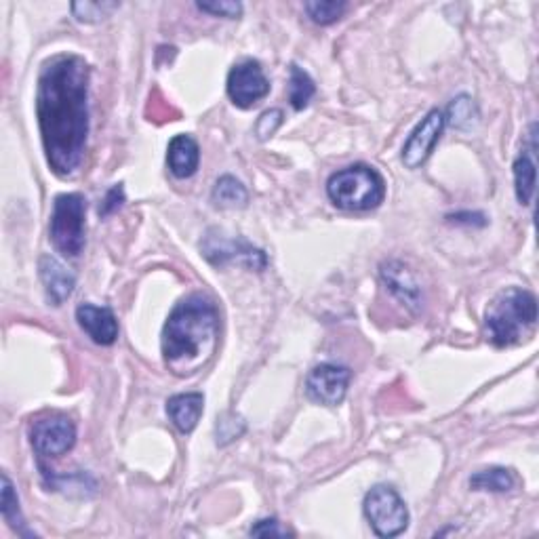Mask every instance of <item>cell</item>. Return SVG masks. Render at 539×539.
<instances>
[{"instance_id":"1","label":"cell","mask_w":539,"mask_h":539,"mask_svg":"<svg viewBox=\"0 0 539 539\" xmlns=\"http://www.w3.org/2000/svg\"><path fill=\"white\" fill-rule=\"evenodd\" d=\"M89 64L59 53L38 74L36 116L51 171L72 177L83 163L89 135Z\"/></svg>"},{"instance_id":"2","label":"cell","mask_w":539,"mask_h":539,"mask_svg":"<svg viewBox=\"0 0 539 539\" xmlns=\"http://www.w3.org/2000/svg\"><path fill=\"white\" fill-rule=\"evenodd\" d=\"M219 344V310L211 297L192 293L179 302L163 327V358L173 375L201 371Z\"/></svg>"},{"instance_id":"3","label":"cell","mask_w":539,"mask_h":539,"mask_svg":"<svg viewBox=\"0 0 539 539\" xmlns=\"http://www.w3.org/2000/svg\"><path fill=\"white\" fill-rule=\"evenodd\" d=\"M537 299L531 291L510 287L499 291L485 312L487 337L495 348H510L535 329Z\"/></svg>"},{"instance_id":"4","label":"cell","mask_w":539,"mask_h":539,"mask_svg":"<svg viewBox=\"0 0 539 539\" xmlns=\"http://www.w3.org/2000/svg\"><path fill=\"white\" fill-rule=\"evenodd\" d=\"M327 196L337 209L371 211L384 203L386 182L369 165H350L329 177Z\"/></svg>"},{"instance_id":"5","label":"cell","mask_w":539,"mask_h":539,"mask_svg":"<svg viewBox=\"0 0 539 539\" xmlns=\"http://www.w3.org/2000/svg\"><path fill=\"white\" fill-rule=\"evenodd\" d=\"M85 215L87 201L83 194H59L53 203L49 234L53 247L66 255L78 257L85 249Z\"/></svg>"},{"instance_id":"6","label":"cell","mask_w":539,"mask_h":539,"mask_svg":"<svg viewBox=\"0 0 539 539\" xmlns=\"http://www.w3.org/2000/svg\"><path fill=\"white\" fill-rule=\"evenodd\" d=\"M365 516L377 537H396L409 527V510L396 489L377 485L365 495Z\"/></svg>"},{"instance_id":"7","label":"cell","mask_w":539,"mask_h":539,"mask_svg":"<svg viewBox=\"0 0 539 539\" xmlns=\"http://www.w3.org/2000/svg\"><path fill=\"white\" fill-rule=\"evenodd\" d=\"M201 251L207 262L217 268L236 262L251 270L264 272L268 266V257L262 249H255L243 238H232L222 230H209L201 243Z\"/></svg>"},{"instance_id":"8","label":"cell","mask_w":539,"mask_h":539,"mask_svg":"<svg viewBox=\"0 0 539 539\" xmlns=\"http://www.w3.org/2000/svg\"><path fill=\"white\" fill-rule=\"evenodd\" d=\"M30 443L41 457L66 455L76 443V426L62 413L43 415L30 426Z\"/></svg>"},{"instance_id":"9","label":"cell","mask_w":539,"mask_h":539,"mask_svg":"<svg viewBox=\"0 0 539 539\" xmlns=\"http://www.w3.org/2000/svg\"><path fill=\"white\" fill-rule=\"evenodd\" d=\"M228 97L238 108H253L257 102L270 93V81L264 74V68L255 59H243L232 66L228 74Z\"/></svg>"},{"instance_id":"10","label":"cell","mask_w":539,"mask_h":539,"mask_svg":"<svg viewBox=\"0 0 539 539\" xmlns=\"http://www.w3.org/2000/svg\"><path fill=\"white\" fill-rule=\"evenodd\" d=\"M350 369L342 365L323 363L310 371L306 379V394L310 401L327 407L342 405L350 384Z\"/></svg>"},{"instance_id":"11","label":"cell","mask_w":539,"mask_h":539,"mask_svg":"<svg viewBox=\"0 0 539 539\" xmlns=\"http://www.w3.org/2000/svg\"><path fill=\"white\" fill-rule=\"evenodd\" d=\"M445 125V114L441 110H430L422 118V123L413 129L403 146V165L407 169H417L428 161L438 139L443 135Z\"/></svg>"},{"instance_id":"12","label":"cell","mask_w":539,"mask_h":539,"mask_svg":"<svg viewBox=\"0 0 539 539\" xmlns=\"http://www.w3.org/2000/svg\"><path fill=\"white\" fill-rule=\"evenodd\" d=\"M382 281L386 285V289L401 302L403 306H407L409 310H419L424 302L422 295V285L417 283L415 274L403 264L396 262V259H390V262L382 264Z\"/></svg>"},{"instance_id":"13","label":"cell","mask_w":539,"mask_h":539,"mask_svg":"<svg viewBox=\"0 0 539 539\" xmlns=\"http://www.w3.org/2000/svg\"><path fill=\"white\" fill-rule=\"evenodd\" d=\"M76 321L97 346H112L118 339V321L106 306L81 304L76 308Z\"/></svg>"},{"instance_id":"14","label":"cell","mask_w":539,"mask_h":539,"mask_svg":"<svg viewBox=\"0 0 539 539\" xmlns=\"http://www.w3.org/2000/svg\"><path fill=\"white\" fill-rule=\"evenodd\" d=\"M38 274H41L49 302L53 306H62L74 291L76 285L74 274L59 262V259L51 255L41 257V262H38Z\"/></svg>"},{"instance_id":"15","label":"cell","mask_w":539,"mask_h":539,"mask_svg":"<svg viewBox=\"0 0 539 539\" xmlns=\"http://www.w3.org/2000/svg\"><path fill=\"white\" fill-rule=\"evenodd\" d=\"M535 125L529 127V146L521 150L514 161V190L518 203L529 207L535 194V179H537V165H535Z\"/></svg>"},{"instance_id":"16","label":"cell","mask_w":539,"mask_h":539,"mask_svg":"<svg viewBox=\"0 0 539 539\" xmlns=\"http://www.w3.org/2000/svg\"><path fill=\"white\" fill-rule=\"evenodd\" d=\"M167 163L177 179H188L198 171L201 148L192 135H175L167 148Z\"/></svg>"},{"instance_id":"17","label":"cell","mask_w":539,"mask_h":539,"mask_svg":"<svg viewBox=\"0 0 539 539\" xmlns=\"http://www.w3.org/2000/svg\"><path fill=\"white\" fill-rule=\"evenodd\" d=\"M203 409H205V396L201 392L175 394L167 401V413L173 426L184 434H190L198 426V419H201Z\"/></svg>"},{"instance_id":"18","label":"cell","mask_w":539,"mask_h":539,"mask_svg":"<svg viewBox=\"0 0 539 539\" xmlns=\"http://www.w3.org/2000/svg\"><path fill=\"white\" fill-rule=\"evenodd\" d=\"M211 201L219 209H236V207L241 209L249 203V194H247V188L238 182L236 177L224 175L215 182Z\"/></svg>"},{"instance_id":"19","label":"cell","mask_w":539,"mask_h":539,"mask_svg":"<svg viewBox=\"0 0 539 539\" xmlns=\"http://www.w3.org/2000/svg\"><path fill=\"white\" fill-rule=\"evenodd\" d=\"M514 487V474L506 468H487L476 472L470 478L472 491H491V493H506Z\"/></svg>"},{"instance_id":"20","label":"cell","mask_w":539,"mask_h":539,"mask_svg":"<svg viewBox=\"0 0 539 539\" xmlns=\"http://www.w3.org/2000/svg\"><path fill=\"white\" fill-rule=\"evenodd\" d=\"M314 93H316V87H314V81L310 78V74L299 68L297 64H293L291 78H289V102H291L293 110L299 112V110L308 108Z\"/></svg>"},{"instance_id":"21","label":"cell","mask_w":539,"mask_h":539,"mask_svg":"<svg viewBox=\"0 0 539 539\" xmlns=\"http://www.w3.org/2000/svg\"><path fill=\"white\" fill-rule=\"evenodd\" d=\"M3 516H5V521L9 523V527L13 531H17V535L34 537V533L28 529V525L24 521L22 510H19V497H17L11 478L7 474H3Z\"/></svg>"},{"instance_id":"22","label":"cell","mask_w":539,"mask_h":539,"mask_svg":"<svg viewBox=\"0 0 539 539\" xmlns=\"http://www.w3.org/2000/svg\"><path fill=\"white\" fill-rule=\"evenodd\" d=\"M304 9L314 24L331 26L346 13V3H337V0H310Z\"/></svg>"},{"instance_id":"23","label":"cell","mask_w":539,"mask_h":539,"mask_svg":"<svg viewBox=\"0 0 539 539\" xmlns=\"http://www.w3.org/2000/svg\"><path fill=\"white\" fill-rule=\"evenodd\" d=\"M476 116L478 114H476V106L472 99L468 95H459L449 104L445 123H449L455 129H468L474 123Z\"/></svg>"},{"instance_id":"24","label":"cell","mask_w":539,"mask_h":539,"mask_svg":"<svg viewBox=\"0 0 539 539\" xmlns=\"http://www.w3.org/2000/svg\"><path fill=\"white\" fill-rule=\"evenodd\" d=\"M118 7H121L118 3H72V13L76 17V22L97 24Z\"/></svg>"},{"instance_id":"25","label":"cell","mask_w":539,"mask_h":539,"mask_svg":"<svg viewBox=\"0 0 539 539\" xmlns=\"http://www.w3.org/2000/svg\"><path fill=\"white\" fill-rule=\"evenodd\" d=\"M215 432H217V445H230L234 443L238 436H243L245 432V422L241 415L236 413H224L222 417H217V426H215Z\"/></svg>"},{"instance_id":"26","label":"cell","mask_w":539,"mask_h":539,"mask_svg":"<svg viewBox=\"0 0 539 539\" xmlns=\"http://www.w3.org/2000/svg\"><path fill=\"white\" fill-rule=\"evenodd\" d=\"M281 125H283V110H278V108L268 110L259 116V121L255 125V135H257V139L266 142V139H270Z\"/></svg>"},{"instance_id":"27","label":"cell","mask_w":539,"mask_h":539,"mask_svg":"<svg viewBox=\"0 0 539 539\" xmlns=\"http://www.w3.org/2000/svg\"><path fill=\"white\" fill-rule=\"evenodd\" d=\"M196 7L205 13H211L215 17H226V19H236L243 15V5L234 3V0H213V3H198Z\"/></svg>"},{"instance_id":"28","label":"cell","mask_w":539,"mask_h":539,"mask_svg":"<svg viewBox=\"0 0 539 539\" xmlns=\"http://www.w3.org/2000/svg\"><path fill=\"white\" fill-rule=\"evenodd\" d=\"M249 535L251 537H287V535H291V531L278 523L276 518H264V521H257L251 527Z\"/></svg>"},{"instance_id":"29","label":"cell","mask_w":539,"mask_h":539,"mask_svg":"<svg viewBox=\"0 0 539 539\" xmlns=\"http://www.w3.org/2000/svg\"><path fill=\"white\" fill-rule=\"evenodd\" d=\"M123 203H125V188H123V184H116L108 190L106 201L102 203V207H99V215H104V217L112 215L114 211L123 207Z\"/></svg>"}]
</instances>
